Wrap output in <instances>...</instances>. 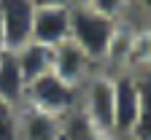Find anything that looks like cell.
<instances>
[{
	"label": "cell",
	"mask_w": 151,
	"mask_h": 140,
	"mask_svg": "<svg viewBox=\"0 0 151 140\" xmlns=\"http://www.w3.org/2000/svg\"><path fill=\"white\" fill-rule=\"evenodd\" d=\"M116 27H119V19H111L92 6L70 8V41L100 67H105V54Z\"/></svg>",
	"instance_id": "cell-1"
},
{
	"label": "cell",
	"mask_w": 151,
	"mask_h": 140,
	"mask_svg": "<svg viewBox=\"0 0 151 140\" xmlns=\"http://www.w3.org/2000/svg\"><path fill=\"white\" fill-rule=\"evenodd\" d=\"M78 111L86 116V121L100 135L116 137V127H113V73L111 70L100 67L86 78V84L81 86Z\"/></svg>",
	"instance_id": "cell-2"
},
{
	"label": "cell",
	"mask_w": 151,
	"mask_h": 140,
	"mask_svg": "<svg viewBox=\"0 0 151 140\" xmlns=\"http://www.w3.org/2000/svg\"><path fill=\"white\" fill-rule=\"evenodd\" d=\"M24 103L43 111V113H51V116H60L65 118L68 113L78 111V103H81V89L73 86L68 81H62L54 70L38 75L35 81L27 84V92H24Z\"/></svg>",
	"instance_id": "cell-3"
},
{
	"label": "cell",
	"mask_w": 151,
	"mask_h": 140,
	"mask_svg": "<svg viewBox=\"0 0 151 140\" xmlns=\"http://www.w3.org/2000/svg\"><path fill=\"white\" fill-rule=\"evenodd\" d=\"M32 0H0V27H3L6 49L16 51L32 41Z\"/></svg>",
	"instance_id": "cell-4"
},
{
	"label": "cell",
	"mask_w": 151,
	"mask_h": 140,
	"mask_svg": "<svg viewBox=\"0 0 151 140\" xmlns=\"http://www.w3.org/2000/svg\"><path fill=\"white\" fill-rule=\"evenodd\" d=\"M138 118V81L132 70L113 73V127L119 135H129Z\"/></svg>",
	"instance_id": "cell-5"
},
{
	"label": "cell",
	"mask_w": 151,
	"mask_h": 140,
	"mask_svg": "<svg viewBox=\"0 0 151 140\" xmlns=\"http://www.w3.org/2000/svg\"><path fill=\"white\" fill-rule=\"evenodd\" d=\"M51 70L62 78V81L73 84V86H84L86 84V78L94 73V70H100L97 62H92V59L76 46L70 38L65 43L60 46H54V57H51Z\"/></svg>",
	"instance_id": "cell-6"
},
{
	"label": "cell",
	"mask_w": 151,
	"mask_h": 140,
	"mask_svg": "<svg viewBox=\"0 0 151 140\" xmlns=\"http://www.w3.org/2000/svg\"><path fill=\"white\" fill-rule=\"evenodd\" d=\"M70 8H35L32 41L43 43V46H51V49L65 43L70 38Z\"/></svg>",
	"instance_id": "cell-7"
},
{
	"label": "cell",
	"mask_w": 151,
	"mask_h": 140,
	"mask_svg": "<svg viewBox=\"0 0 151 140\" xmlns=\"http://www.w3.org/2000/svg\"><path fill=\"white\" fill-rule=\"evenodd\" d=\"M62 118L43 113L27 103L19 105V140H60Z\"/></svg>",
	"instance_id": "cell-8"
},
{
	"label": "cell",
	"mask_w": 151,
	"mask_h": 140,
	"mask_svg": "<svg viewBox=\"0 0 151 140\" xmlns=\"http://www.w3.org/2000/svg\"><path fill=\"white\" fill-rule=\"evenodd\" d=\"M24 92H27V81H24L22 70H19L16 54L11 49H6L0 54V97L8 100L11 105H22Z\"/></svg>",
	"instance_id": "cell-9"
},
{
	"label": "cell",
	"mask_w": 151,
	"mask_h": 140,
	"mask_svg": "<svg viewBox=\"0 0 151 140\" xmlns=\"http://www.w3.org/2000/svg\"><path fill=\"white\" fill-rule=\"evenodd\" d=\"M16 62H19V70H22L24 81H35L38 75H43L51 70V57H54V49L51 46H43V43H24L22 49H16Z\"/></svg>",
	"instance_id": "cell-10"
},
{
	"label": "cell",
	"mask_w": 151,
	"mask_h": 140,
	"mask_svg": "<svg viewBox=\"0 0 151 140\" xmlns=\"http://www.w3.org/2000/svg\"><path fill=\"white\" fill-rule=\"evenodd\" d=\"M138 81V118L129 137L135 140H151V67L132 70Z\"/></svg>",
	"instance_id": "cell-11"
},
{
	"label": "cell",
	"mask_w": 151,
	"mask_h": 140,
	"mask_svg": "<svg viewBox=\"0 0 151 140\" xmlns=\"http://www.w3.org/2000/svg\"><path fill=\"white\" fill-rule=\"evenodd\" d=\"M60 140H113V137L100 135L86 121V116L81 111H73V113H68L62 118V137Z\"/></svg>",
	"instance_id": "cell-12"
},
{
	"label": "cell",
	"mask_w": 151,
	"mask_h": 140,
	"mask_svg": "<svg viewBox=\"0 0 151 140\" xmlns=\"http://www.w3.org/2000/svg\"><path fill=\"white\" fill-rule=\"evenodd\" d=\"M0 140H19V105L0 97Z\"/></svg>",
	"instance_id": "cell-13"
},
{
	"label": "cell",
	"mask_w": 151,
	"mask_h": 140,
	"mask_svg": "<svg viewBox=\"0 0 151 140\" xmlns=\"http://www.w3.org/2000/svg\"><path fill=\"white\" fill-rule=\"evenodd\" d=\"M92 8H97L100 14L111 19H127L129 16V0H92Z\"/></svg>",
	"instance_id": "cell-14"
},
{
	"label": "cell",
	"mask_w": 151,
	"mask_h": 140,
	"mask_svg": "<svg viewBox=\"0 0 151 140\" xmlns=\"http://www.w3.org/2000/svg\"><path fill=\"white\" fill-rule=\"evenodd\" d=\"M129 14L140 16V22L151 24V0H129Z\"/></svg>",
	"instance_id": "cell-15"
},
{
	"label": "cell",
	"mask_w": 151,
	"mask_h": 140,
	"mask_svg": "<svg viewBox=\"0 0 151 140\" xmlns=\"http://www.w3.org/2000/svg\"><path fill=\"white\" fill-rule=\"evenodd\" d=\"M35 8H70L73 0H32Z\"/></svg>",
	"instance_id": "cell-16"
},
{
	"label": "cell",
	"mask_w": 151,
	"mask_h": 140,
	"mask_svg": "<svg viewBox=\"0 0 151 140\" xmlns=\"http://www.w3.org/2000/svg\"><path fill=\"white\" fill-rule=\"evenodd\" d=\"M6 51V38H3V27H0V54Z\"/></svg>",
	"instance_id": "cell-17"
},
{
	"label": "cell",
	"mask_w": 151,
	"mask_h": 140,
	"mask_svg": "<svg viewBox=\"0 0 151 140\" xmlns=\"http://www.w3.org/2000/svg\"><path fill=\"white\" fill-rule=\"evenodd\" d=\"M92 0H73V6H89Z\"/></svg>",
	"instance_id": "cell-18"
},
{
	"label": "cell",
	"mask_w": 151,
	"mask_h": 140,
	"mask_svg": "<svg viewBox=\"0 0 151 140\" xmlns=\"http://www.w3.org/2000/svg\"><path fill=\"white\" fill-rule=\"evenodd\" d=\"M113 140H135V137H129V135H119V137H113Z\"/></svg>",
	"instance_id": "cell-19"
}]
</instances>
